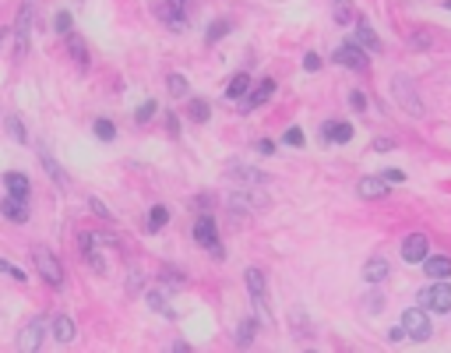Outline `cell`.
<instances>
[{
    "label": "cell",
    "mask_w": 451,
    "mask_h": 353,
    "mask_svg": "<svg viewBox=\"0 0 451 353\" xmlns=\"http://www.w3.org/2000/svg\"><path fill=\"white\" fill-rule=\"evenodd\" d=\"M419 307H427L430 314H448L451 311V286L444 279H434L427 290H419Z\"/></svg>",
    "instance_id": "obj_1"
},
{
    "label": "cell",
    "mask_w": 451,
    "mask_h": 353,
    "mask_svg": "<svg viewBox=\"0 0 451 353\" xmlns=\"http://www.w3.org/2000/svg\"><path fill=\"white\" fill-rule=\"evenodd\" d=\"M402 329H406V336L416 339V343L430 339V311H427V307H406V311H402Z\"/></svg>",
    "instance_id": "obj_2"
},
{
    "label": "cell",
    "mask_w": 451,
    "mask_h": 353,
    "mask_svg": "<svg viewBox=\"0 0 451 353\" xmlns=\"http://www.w3.org/2000/svg\"><path fill=\"white\" fill-rule=\"evenodd\" d=\"M32 258H36V269H39V276H43L50 286H60V283H64V269H60V261H56V254H53V251H46V248H36V251H32Z\"/></svg>",
    "instance_id": "obj_3"
},
{
    "label": "cell",
    "mask_w": 451,
    "mask_h": 353,
    "mask_svg": "<svg viewBox=\"0 0 451 353\" xmlns=\"http://www.w3.org/2000/svg\"><path fill=\"white\" fill-rule=\"evenodd\" d=\"M244 283H247V293H251L258 314H261V318H272V314H268V290H264L261 269H247V272H244Z\"/></svg>",
    "instance_id": "obj_4"
},
{
    "label": "cell",
    "mask_w": 451,
    "mask_h": 353,
    "mask_svg": "<svg viewBox=\"0 0 451 353\" xmlns=\"http://www.w3.org/2000/svg\"><path fill=\"white\" fill-rule=\"evenodd\" d=\"M332 61L342 64V68H349V71H367V53H364V46H356V43H342V46H335Z\"/></svg>",
    "instance_id": "obj_5"
},
{
    "label": "cell",
    "mask_w": 451,
    "mask_h": 353,
    "mask_svg": "<svg viewBox=\"0 0 451 353\" xmlns=\"http://www.w3.org/2000/svg\"><path fill=\"white\" fill-rule=\"evenodd\" d=\"M392 92L399 96L402 110H409L412 117H423V103H419V96H416L412 81H406V78H395V81H392Z\"/></svg>",
    "instance_id": "obj_6"
},
{
    "label": "cell",
    "mask_w": 451,
    "mask_h": 353,
    "mask_svg": "<svg viewBox=\"0 0 451 353\" xmlns=\"http://www.w3.org/2000/svg\"><path fill=\"white\" fill-rule=\"evenodd\" d=\"M226 176H229L233 184H240V188H261V184H268V176L261 170H254V166H226Z\"/></svg>",
    "instance_id": "obj_7"
},
{
    "label": "cell",
    "mask_w": 451,
    "mask_h": 353,
    "mask_svg": "<svg viewBox=\"0 0 451 353\" xmlns=\"http://www.w3.org/2000/svg\"><path fill=\"white\" fill-rule=\"evenodd\" d=\"M194 241H198L201 248H208V251H212V248L219 244V230H216V219L208 216V212H201V216H198V223H194Z\"/></svg>",
    "instance_id": "obj_8"
},
{
    "label": "cell",
    "mask_w": 451,
    "mask_h": 353,
    "mask_svg": "<svg viewBox=\"0 0 451 353\" xmlns=\"http://www.w3.org/2000/svg\"><path fill=\"white\" fill-rule=\"evenodd\" d=\"M43 343V321H28V325L18 332V350L21 353H36Z\"/></svg>",
    "instance_id": "obj_9"
},
{
    "label": "cell",
    "mask_w": 451,
    "mask_h": 353,
    "mask_svg": "<svg viewBox=\"0 0 451 353\" xmlns=\"http://www.w3.org/2000/svg\"><path fill=\"white\" fill-rule=\"evenodd\" d=\"M427 248H430V241L423 237V233H409V237L402 241V258H406V261H423V258H427Z\"/></svg>",
    "instance_id": "obj_10"
},
{
    "label": "cell",
    "mask_w": 451,
    "mask_h": 353,
    "mask_svg": "<svg viewBox=\"0 0 451 353\" xmlns=\"http://www.w3.org/2000/svg\"><path fill=\"white\" fill-rule=\"evenodd\" d=\"M0 216H4L8 223H28V205H25V198H4L0 201Z\"/></svg>",
    "instance_id": "obj_11"
},
{
    "label": "cell",
    "mask_w": 451,
    "mask_h": 353,
    "mask_svg": "<svg viewBox=\"0 0 451 353\" xmlns=\"http://www.w3.org/2000/svg\"><path fill=\"white\" fill-rule=\"evenodd\" d=\"M321 138H324V141H335V145H346V141L353 138V124H346V121H328V124L321 128Z\"/></svg>",
    "instance_id": "obj_12"
},
{
    "label": "cell",
    "mask_w": 451,
    "mask_h": 353,
    "mask_svg": "<svg viewBox=\"0 0 451 353\" xmlns=\"http://www.w3.org/2000/svg\"><path fill=\"white\" fill-rule=\"evenodd\" d=\"M0 184H4V191L11 194V198H28V188H32V184H28V176L25 173H4V181H0Z\"/></svg>",
    "instance_id": "obj_13"
},
{
    "label": "cell",
    "mask_w": 451,
    "mask_h": 353,
    "mask_svg": "<svg viewBox=\"0 0 451 353\" xmlns=\"http://www.w3.org/2000/svg\"><path fill=\"white\" fill-rule=\"evenodd\" d=\"M423 272H427L430 279H448V276H451V258H448V254L423 258Z\"/></svg>",
    "instance_id": "obj_14"
},
{
    "label": "cell",
    "mask_w": 451,
    "mask_h": 353,
    "mask_svg": "<svg viewBox=\"0 0 451 353\" xmlns=\"http://www.w3.org/2000/svg\"><path fill=\"white\" fill-rule=\"evenodd\" d=\"M28 25H32V4H25L18 8V28H14V36H18V53H25V43H28Z\"/></svg>",
    "instance_id": "obj_15"
},
{
    "label": "cell",
    "mask_w": 451,
    "mask_h": 353,
    "mask_svg": "<svg viewBox=\"0 0 451 353\" xmlns=\"http://www.w3.org/2000/svg\"><path fill=\"white\" fill-rule=\"evenodd\" d=\"M356 46H364V50H370V53H381V39H377V32L367 25V21H359L356 25V39H353Z\"/></svg>",
    "instance_id": "obj_16"
},
{
    "label": "cell",
    "mask_w": 451,
    "mask_h": 353,
    "mask_svg": "<svg viewBox=\"0 0 451 353\" xmlns=\"http://www.w3.org/2000/svg\"><path fill=\"white\" fill-rule=\"evenodd\" d=\"M356 191H359V198H384V194H388V184H384V176H364Z\"/></svg>",
    "instance_id": "obj_17"
},
{
    "label": "cell",
    "mask_w": 451,
    "mask_h": 353,
    "mask_svg": "<svg viewBox=\"0 0 451 353\" xmlns=\"http://www.w3.org/2000/svg\"><path fill=\"white\" fill-rule=\"evenodd\" d=\"M229 205L233 209H261V205H268V198L254 194V188H247V194H229Z\"/></svg>",
    "instance_id": "obj_18"
},
{
    "label": "cell",
    "mask_w": 451,
    "mask_h": 353,
    "mask_svg": "<svg viewBox=\"0 0 451 353\" xmlns=\"http://www.w3.org/2000/svg\"><path fill=\"white\" fill-rule=\"evenodd\" d=\"M53 336H56V343H71L74 339V321L67 314H56L53 318Z\"/></svg>",
    "instance_id": "obj_19"
},
{
    "label": "cell",
    "mask_w": 451,
    "mask_h": 353,
    "mask_svg": "<svg viewBox=\"0 0 451 353\" xmlns=\"http://www.w3.org/2000/svg\"><path fill=\"white\" fill-rule=\"evenodd\" d=\"M272 92H275V81H272V78H264V81H261V85L254 88V92L247 96V106H244V110H251V106H261V103H268V96H272Z\"/></svg>",
    "instance_id": "obj_20"
},
{
    "label": "cell",
    "mask_w": 451,
    "mask_h": 353,
    "mask_svg": "<svg viewBox=\"0 0 451 353\" xmlns=\"http://www.w3.org/2000/svg\"><path fill=\"white\" fill-rule=\"evenodd\" d=\"M247 92H251V74L240 71V74L229 81V88H226V99H244Z\"/></svg>",
    "instance_id": "obj_21"
},
{
    "label": "cell",
    "mask_w": 451,
    "mask_h": 353,
    "mask_svg": "<svg viewBox=\"0 0 451 353\" xmlns=\"http://www.w3.org/2000/svg\"><path fill=\"white\" fill-rule=\"evenodd\" d=\"M39 163H43V170H46V173L53 176V181H56L60 188H67V173H64V170H60V166L53 163V156H50L46 149H39Z\"/></svg>",
    "instance_id": "obj_22"
},
{
    "label": "cell",
    "mask_w": 451,
    "mask_h": 353,
    "mask_svg": "<svg viewBox=\"0 0 451 353\" xmlns=\"http://www.w3.org/2000/svg\"><path fill=\"white\" fill-rule=\"evenodd\" d=\"M384 276H388V261H384V258H370V261L364 265V279H367V283H381Z\"/></svg>",
    "instance_id": "obj_23"
},
{
    "label": "cell",
    "mask_w": 451,
    "mask_h": 353,
    "mask_svg": "<svg viewBox=\"0 0 451 353\" xmlns=\"http://www.w3.org/2000/svg\"><path fill=\"white\" fill-rule=\"evenodd\" d=\"M254 336H258V318H244V321H240V329H236V343L240 346H251Z\"/></svg>",
    "instance_id": "obj_24"
},
{
    "label": "cell",
    "mask_w": 451,
    "mask_h": 353,
    "mask_svg": "<svg viewBox=\"0 0 451 353\" xmlns=\"http://www.w3.org/2000/svg\"><path fill=\"white\" fill-rule=\"evenodd\" d=\"M67 50H71V57H74V61H78L81 68L88 64V50H85V39H81V36L67 32Z\"/></svg>",
    "instance_id": "obj_25"
},
{
    "label": "cell",
    "mask_w": 451,
    "mask_h": 353,
    "mask_svg": "<svg viewBox=\"0 0 451 353\" xmlns=\"http://www.w3.org/2000/svg\"><path fill=\"white\" fill-rule=\"evenodd\" d=\"M187 117L194 124H204L208 117H212V110H208V103L204 99H191V106H187Z\"/></svg>",
    "instance_id": "obj_26"
},
{
    "label": "cell",
    "mask_w": 451,
    "mask_h": 353,
    "mask_svg": "<svg viewBox=\"0 0 451 353\" xmlns=\"http://www.w3.org/2000/svg\"><path fill=\"white\" fill-rule=\"evenodd\" d=\"M166 223H169V209H166V205H156V209H152V216H148V230H152V233H159Z\"/></svg>",
    "instance_id": "obj_27"
},
{
    "label": "cell",
    "mask_w": 451,
    "mask_h": 353,
    "mask_svg": "<svg viewBox=\"0 0 451 353\" xmlns=\"http://www.w3.org/2000/svg\"><path fill=\"white\" fill-rule=\"evenodd\" d=\"M184 8H187V0H166V18H173L176 28L184 25Z\"/></svg>",
    "instance_id": "obj_28"
},
{
    "label": "cell",
    "mask_w": 451,
    "mask_h": 353,
    "mask_svg": "<svg viewBox=\"0 0 451 353\" xmlns=\"http://www.w3.org/2000/svg\"><path fill=\"white\" fill-rule=\"evenodd\" d=\"M0 276H11L14 283H25V279H28V272H25V269H18V265H14V261H8V258H0Z\"/></svg>",
    "instance_id": "obj_29"
},
{
    "label": "cell",
    "mask_w": 451,
    "mask_h": 353,
    "mask_svg": "<svg viewBox=\"0 0 451 353\" xmlns=\"http://www.w3.org/2000/svg\"><path fill=\"white\" fill-rule=\"evenodd\" d=\"M148 304H152L156 311H162L166 318H176V311L166 304V293H159V290H152V293H148Z\"/></svg>",
    "instance_id": "obj_30"
},
{
    "label": "cell",
    "mask_w": 451,
    "mask_h": 353,
    "mask_svg": "<svg viewBox=\"0 0 451 353\" xmlns=\"http://www.w3.org/2000/svg\"><path fill=\"white\" fill-rule=\"evenodd\" d=\"M92 128H96V138H99V141H113V138H116V128H113V121H96Z\"/></svg>",
    "instance_id": "obj_31"
},
{
    "label": "cell",
    "mask_w": 451,
    "mask_h": 353,
    "mask_svg": "<svg viewBox=\"0 0 451 353\" xmlns=\"http://www.w3.org/2000/svg\"><path fill=\"white\" fill-rule=\"evenodd\" d=\"M8 134L14 138V141H28V134H25V128H21V121H18V117H8Z\"/></svg>",
    "instance_id": "obj_32"
},
{
    "label": "cell",
    "mask_w": 451,
    "mask_h": 353,
    "mask_svg": "<svg viewBox=\"0 0 451 353\" xmlns=\"http://www.w3.org/2000/svg\"><path fill=\"white\" fill-rule=\"evenodd\" d=\"M53 28H56L60 36H67V32H71V14H67V11H56V18H53Z\"/></svg>",
    "instance_id": "obj_33"
},
{
    "label": "cell",
    "mask_w": 451,
    "mask_h": 353,
    "mask_svg": "<svg viewBox=\"0 0 451 353\" xmlns=\"http://www.w3.org/2000/svg\"><path fill=\"white\" fill-rule=\"evenodd\" d=\"M152 113H156V103L148 99V103H141V106L134 110V121H138V124H145V121H148V117H152Z\"/></svg>",
    "instance_id": "obj_34"
},
{
    "label": "cell",
    "mask_w": 451,
    "mask_h": 353,
    "mask_svg": "<svg viewBox=\"0 0 451 353\" xmlns=\"http://www.w3.org/2000/svg\"><path fill=\"white\" fill-rule=\"evenodd\" d=\"M229 32V21H216L212 28H208V43H216V39H222Z\"/></svg>",
    "instance_id": "obj_35"
},
{
    "label": "cell",
    "mask_w": 451,
    "mask_h": 353,
    "mask_svg": "<svg viewBox=\"0 0 451 353\" xmlns=\"http://www.w3.org/2000/svg\"><path fill=\"white\" fill-rule=\"evenodd\" d=\"M169 92L173 96H187V81L180 78V74H169Z\"/></svg>",
    "instance_id": "obj_36"
},
{
    "label": "cell",
    "mask_w": 451,
    "mask_h": 353,
    "mask_svg": "<svg viewBox=\"0 0 451 353\" xmlns=\"http://www.w3.org/2000/svg\"><path fill=\"white\" fill-rule=\"evenodd\" d=\"M286 145L300 149V145H304V131H300V128H289V131H286Z\"/></svg>",
    "instance_id": "obj_37"
},
{
    "label": "cell",
    "mask_w": 451,
    "mask_h": 353,
    "mask_svg": "<svg viewBox=\"0 0 451 353\" xmlns=\"http://www.w3.org/2000/svg\"><path fill=\"white\" fill-rule=\"evenodd\" d=\"M88 205H92V209H96V216H99V219H113V212L106 209V205H103V201H99L96 194H92V198H88Z\"/></svg>",
    "instance_id": "obj_38"
},
{
    "label": "cell",
    "mask_w": 451,
    "mask_h": 353,
    "mask_svg": "<svg viewBox=\"0 0 451 353\" xmlns=\"http://www.w3.org/2000/svg\"><path fill=\"white\" fill-rule=\"evenodd\" d=\"M335 21H339V25H346V21H353V8L346 4V0H342V4L335 8Z\"/></svg>",
    "instance_id": "obj_39"
},
{
    "label": "cell",
    "mask_w": 451,
    "mask_h": 353,
    "mask_svg": "<svg viewBox=\"0 0 451 353\" xmlns=\"http://www.w3.org/2000/svg\"><path fill=\"white\" fill-rule=\"evenodd\" d=\"M317 68H321V57H317V53H307V57H304V71H317Z\"/></svg>",
    "instance_id": "obj_40"
},
{
    "label": "cell",
    "mask_w": 451,
    "mask_h": 353,
    "mask_svg": "<svg viewBox=\"0 0 451 353\" xmlns=\"http://www.w3.org/2000/svg\"><path fill=\"white\" fill-rule=\"evenodd\" d=\"M349 106H353V110H367V96H364V92H353V96H349Z\"/></svg>",
    "instance_id": "obj_41"
},
{
    "label": "cell",
    "mask_w": 451,
    "mask_h": 353,
    "mask_svg": "<svg viewBox=\"0 0 451 353\" xmlns=\"http://www.w3.org/2000/svg\"><path fill=\"white\" fill-rule=\"evenodd\" d=\"M381 176H384V181H406V173H402V170H384Z\"/></svg>",
    "instance_id": "obj_42"
},
{
    "label": "cell",
    "mask_w": 451,
    "mask_h": 353,
    "mask_svg": "<svg viewBox=\"0 0 451 353\" xmlns=\"http://www.w3.org/2000/svg\"><path fill=\"white\" fill-rule=\"evenodd\" d=\"M392 145H395L392 138H377V141H374V149H377V152H388V149H392Z\"/></svg>",
    "instance_id": "obj_43"
},
{
    "label": "cell",
    "mask_w": 451,
    "mask_h": 353,
    "mask_svg": "<svg viewBox=\"0 0 451 353\" xmlns=\"http://www.w3.org/2000/svg\"><path fill=\"white\" fill-rule=\"evenodd\" d=\"M258 152H261V156H272L275 145H272V141H258Z\"/></svg>",
    "instance_id": "obj_44"
},
{
    "label": "cell",
    "mask_w": 451,
    "mask_h": 353,
    "mask_svg": "<svg viewBox=\"0 0 451 353\" xmlns=\"http://www.w3.org/2000/svg\"><path fill=\"white\" fill-rule=\"evenodd\" d=\"M176 124H180V121H176V117L169 113V117H166V128H169V134H180V128H176Z\"/></svg>",
    "instance_id": "obj_45"
},
{
    "label": "cell",
    "mask_w": 451,
    "mask_h": 353,
    "mask_svg": "<svg viewBox=\"0 0 451 353\" xmlns=\"http://www.w3.org/2000/svg\"><path fill=\"white\" fill-rule=\"evenodd\" d=\"M4 39H8V32H0V46H4Z\"/></svg>",
    "instance_id": "obj_46"
}]
</instances>
